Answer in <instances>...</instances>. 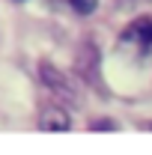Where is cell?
<instances>
[{
    "label": "cell",
    "instance_id": "7a4b0ae2",
    "mask_svg": "<svg viewBox=\"0 0 152 155\" xmlns=\"http://www.w3.org/2000/svg\"><path fill=\"white\" fill-rule=\"evenodd\" d=\"M39 128H45V131H69L72 128V116L60 104H48L39 114Z\"/></svg>",
    "mask_w": 152,
    "mask_h": 155
},
{
    "label": "cell",
    "instance_id": "6da1fadb",
    "mask_svg": "<svg viewBox=\"0 0 152 155\" xmlns=\"http://www.w3.org/2000/svg\"><path fill=\"white\" fill-rule=\"evenodd\" d=\"M122 45L137 48L140 57H152V18H137L122 30Z\"/></svg>",
    "mask_w": 152,
    "mask_h": 155
},
{
    "label": "cell",
    "instance_id": "8992f818",
    "mask_svg": "<svg viewBox=\"0 0 152 155\" xmlns=\"http://www.w3.org/2000/svg\"><path fill=\"white\" fill-rule=\"evenodd\" d=\"M18 3H21V0H18Z\"/></svg>",
    "mask_w": 152,
    "mask_h": 155
},
{
    "label": "cell",
    "instance_id": "5b68a950",
    "mask_svg": "<svg viewBox=\"0 0 152 155\" xmlns=\"http://www.w3.org/2000/svg\"><path fill=\"white\" fill-rule=\"evenodd\" d=\"M93 128H95V131H101V128H104V131H114V122H111V119H104V122H93Z\"/></svg>",
    "mask_w": 152,
    "mask_h": 155
},
{
    "label": "cell",
    "instance_id": "3957f363",
    "mask_svg": "<svg viewBox=\"0 0 152 155\" xmlns=\"http://www.w3.org/2000/svg\"><path fill=\"white\" fill-rule=\"evenodd\" d=\"M39 75H42V81H45L51 90H57L63 98H75V96H78V90L69 84V81H66V75L60 72L57 66H51V63H42V66H39Z\"/></svg>",
    "mask_w": 152,
    "mask_h": 155
},
{
    "label": "cell",
    "instance_id": "277c9868",
    "mask_svg": "<svg viewBox=\"0 0 152 155\" xmlns=\"http://www.w3.org/2000/svg\"><path fill=\"white\" fill-rule=\"evenodd\" d=\"M72 6H75L78 15H93L95 6H98V0H72Z\"/></svg>",
    "mask_w": 152,
    "mask_h": 155
}]
</instances>
